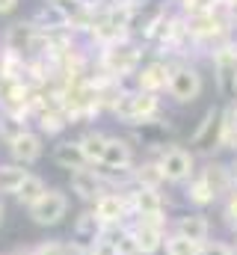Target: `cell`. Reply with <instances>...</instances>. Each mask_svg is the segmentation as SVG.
Wrapping results in <instances>:
<instances>
[{
    "instance_id": "obj_1",
    "label": "cell",
    "mask_w": 237,
    "mask_h": 255,
    "mask_svg": "<svg viewBox=\"0 0 237 255\" xmlns=\"http://www.w3.org/2000/svg\"><path fill=\"white\" fill-rule=\"evenodd\" d=\"M139 65H142V45L133 36H121L113 45L101 48L98 51V60H95V68L101 74L113 77V80L127 77V74H136Z\"/></svg>"
},
{
    "instance_id": "obj_2",
    "label": "cell",
    "mask_w": 237,
    "mask_h": 255,
    "mask_svg": "<svg viewBox=\"0 0 237 255\" xmlns=\"http://www.w3.org/2000/svg\"><path fill=\"white\" fill-rule=\"evenodd\" d=\"M110 116L124 122L127 128L142 125L148 119H157L163 116V101L160 95H151V92H142V89H130V92H121L116 101V107L110 110Z\"/></svg>"
},
{
    "instance_id": "obj_3",
    "label": "cell",
    "mask_w": 237,
    "mask_h": 255,
    "mask_svg": "<svg viewBox=\"0 0 237 255\" xmlns=\"http://www.w3.org/2000/svg\"><path fill=\"white\" fill-rule=\"evenodd\" d=\"M154 160L160 166L163 181L166 184H175V187H184L199 172L196 169V154L190 148H184V145H175V142H169L160 154H154Z\"/></svg>"
},
{
    "instance_id": "obj_4",
    "label": "cell",
    "mask_w": 237,
    "mask_h": 255,
    "mask_svg": "<svg viewBox=\"0 0 237 255\" xmlns=\"http://www.w3.org/2000/svg\"><path fill=\"white\" fill-rule=\"evenodd\" d=\"M205 92V77L196 65L175 60L172 65V77H169V86H166V95L175 101V104H193L199 95Z\"/></svg>"
},
{
    "instance_id": "obj_5",
    "label": "cell",
    "mask_w": 237,
    "mask_h": 255,
    "mask_svg": "<svg viewBox=\"0 0 237 255\" xmlns=\"http://www.w3.org/2000/svg\"><path fill=\"white\" fill-rule=\"evenodd\" d=\"M169 223L172 220H142V217H130L127 229L133 232L139 255H163V244L169 235Z\"/></svg>"
},
{
    "instance_id": "obj_6",
    "label": "cell",
    "mask_w": 237,
    "mask_h": 255,
    "mask_svg": "<svg viewBox=\"0 0 237 255\" xmlns=\"http://www.w3.org/2000/svg\"><path fill=\"white\" fill-rule=\"evenodd\" d=\"M27 217L36 226H42V229H54V226H59L68 217V196L62 190H57V187H48L45 196L36 205L27 208Z\"/></svg>"
},
{
    "instance_id": "obj_7",
    "label": "cell",
    "mask_w": 237,
    "mask_h": 255,
    "mask_svg": "<svg viewBox=\"0 0 237 255\" xmlns=\"http://www.w3.org/2000/svg\"><path fill=\"white\" fill-rule=\"evenodd\" d=\"M220 139H223V110L220 107H211V110H205V116H202V122L199 128L190 133V151L196 154H205V157H211L217 148H220Z\"/></svg>"
},
{
    "instance_id": "obj_8",
    "label": "cell",
    "mask_w": 237,
    "mask_h": 255,
    "mask_svg": "<svg viewBox=\"0 0 237 255\" xmlns=\"http://www.w3.org/2000/svg\"><path fill=\"white\" fill-rule=\"evenodd\" d=\"M130 199V217H142V220H169V199L163 196V190L154 187H130L127 190Z\"/></svg>"
},
{
    "instance_id": "obj_9",
    "label": "cell",
    "mask_w": 237,
    "mask_h": 255,
    "mask_svg": "<svg viewBox=\"0 0 237 255\" xmlns=\"http://www.w3.org/2000/svg\"><path fill=\"white\" fill-rule=\"evenodd\" d=\"M104 226H127L130 223V199L127 190H104L95 205H89Z\"/></svg>"
},
{
    "instance_id": "obj_10",
    "label": "cell",
    "mask_w": 237,
    "mask_h": 255,
    "mask_svg": "<svg viewBox=\"0 0 237 255\" xmlns=\"http://www.w3.org/2000/svg\"><path fill=\"white\" fill-rule=\"evenodd\" d=\"M172 65H175V60H166V57H154V60L142 63L136 68V86L142 92L163 95L169 86V77H172Z\"/></svg>"
},
{
    "instance_id": "obj_11",
    "label": "cell",
    "mask_w": 237,
    "mask_h": 255,
    "mask_svg": "<svg viewBox=\"0 0 237 255\" xmlns=\"http://www.w3.org/2000/svg\"><path fill=\"white\" fill-rule=\"evenodd\" d=\"M169 232H175V235H181V238H187V241H193V244L202 247V244L211 241L214 226L205 217V211H187V214H178L175 220L169 223Z\"/></svg>"
},
{
    "instance_id": "obj_12",
    "label": "cell",
    "mask_w": 237,
    "mask_h": 255,
    "mask_svg": "<svg viewBox=\"0 0 237 255\" xmlns=\"http://www.w3.org/2000/svg\"><path fill=\"white\" fill-rule=\"evenodd\" d=\"M30 104H33V86L24 80H9L0 83V110L3 113H15L30 119Z\"/></svg>"
},
{
    "instance_id": "obj_13",
    "label": "cell",
    "mask_w": 237,
    "mask_h": 255,
    "mask_svg": "<svg viewBox=\"0 0 237 255\" xmlns=\"http://www.w3.org/2000/svg\"><path fill=\"white\" fill-rule=\"evenodd\" d=\"M33 24H36V30L45 33V36L68 33V30H71V9H68L65 3L51 0V3H45V6L33 15ZM71 33H74V30H71Z\"/></svg>"
},
{
    "instance_id": "obj_14",
    "label": "cell",
    "mask_w": 237,
    "mask_h": 255,
    "mask_svg": "<svg viewBox=\"0 0 237 255\" xmlns=\"http://www.w3.org/2000/svg\"><path fill=\"white\" fill-rule=\"evenodd\" d=\"M6 148H9L12 163H18V166H33V163H39L42 154H45V136H42L36 128H30L27 133H21V136H18L15 142H9Z\"/></svg>"
},
{
    "instance_id": "obj_15",
    "label": "cell",
    "mask_w": 237,
    "mask_h": 255,
    "mask_svg": "<svg viewBox=\"0 0 237 255\" xmlns=\"http://www.w3.org/2000/svg\"><path fill=\"white\" fill-rule=\"evenodd\" d=\"M68 187H71V193H74L86 208H89V205H95V199L107 190V187H104V181L98 178V172H95L92 166H83V169L68 172Z\"/></svg>"
},
{
    "instance_id": "obj_16",
    "label": "cell",
    "mask_w": 237,
    "mask_h": 255,
    "mask_svg": "<svg viewBox=\"0 0 237 255\" xmlns=\"http://www.w3.org/2000/svg\"><path fill=\"white\" fill-rule=\"evenodd\" d=\"M136 145L130 142V136H116V133H110V139H107V145H104V157H101V163L104 166H116V169H130V166H136Z\"/></svg>"
},
{
    "instance_id": "obj_17",
    "label": "cell",
    "mask_w": 237,
    "mask_h": 255,
    "mask_svg": "<svg viewBox=\"0 0 237 255\" xmlns=\"http://www.w3.org/2000/svg\"><path fill=\"white\" fill-rule=\"evenodd\" d=\"M211 63H214V74H217L220 89H223V92L235 89V80H237V54H235V48H232V42H229V45H223V48H217V51L211 54Z\"/></svg>"
},
{
    "instance_id": "obj_18",
    "label": "cell",
    "mask_w": 237,
    "mask_h": 255,
    "mask_svg": "<svg viewBox=\"0 0 237 255\" xmlns=\"http://www.w3.org/2000/svg\"><path fill=\"white\" fill-rule=\"evenodd\" d=\"M199 175L205 178V184L214 190L217 199H226L229 190H232V181H235L232 166H229V163H223V160H214V157H208V160H205V166L199 169Z\"/></svg>"
},
{
    "instance_id": "obj_19",
    "label": "cell",
    "mask_w": 237,
    "mask_h": 255,
    "mask_svg": "<svg viewBox=\"0 0 237 255\" xmlns=\"http://www.w3.org/2000/svg\"><path fill=\"white\" fill-rule=\"evenodd\" d=\"M51 157H54V163H57L59 169H68V172L89 166L77 139H57V145L51 148Z\"/></svg>"
},
{
    "instance_id": "obj_20",
    "label": "cell",
    "mask_w": 237,
    "mask_h": 255,
    "mask_svg": "<svg viewBox=\"0 0 237 255\" xmlns=\"http://www.w3.org/2000/svg\"><path fill=\"white\" fill-rule=\"evenodd\" d=\"M101 232H104V223L98 220V214H95L92 208H83V211H80V214L74 217L71 235H74V241H80L83 247L95 244V241L101 238Z\"/></svg>"
},
{
    "instance_id": "obj_21",
    "label": "cell",
    "mask_w": 237,
    "mask_h": 255,
    "mask_svg": "<svg viewBox=\"0 0 237 255\" xmlns=\"http://www.w3.org/2000/svg\"><path fill=\"white\" fill-rule=\"evenodd\" d=\"M181 193H184V202H187L193 211H205V208H211V205H217V202H220V199L214 196V190L205 184V178H202L199 172H196L184 187H181Z\"/></svg>"
},
{
    "instance_id": "obj_22",
    "label": "cell",
    "mask_w": 237,
    "mask_h": 255,
    "mask_svg": "<svg viewBox=\"0 0 237 255\" xmlns=\"http://www.w3.org/2000/svg\"><path fill=\"white\" fill-rule=\"evenodd\" d=\"M33 122H36V130H39L42 136H59L62 130H68V128H71V122H68V116H65V110H62V107L39 110V113L33 116Z\"/></svg>"
},
{
    "instance_id": "obj_23",
    "label": "cell",
    "mask_w": 237,
    "mask_h": 255,
    "mask_svg": "<svg viewBox=\"0 0 237 255\" xmlns=\"http://www.w3.org/2000/svg\"><path fill=\"white\" fill-rule=\"evenodd\" d=\"M133 187H154V190H163L166 187V181H163L160 166H157L154 157L136 160V166H133Z\"/></svg>"
},
{
    "instance_id": "obj_24",
    "label": "cell",
    "mask_w": 237,
    "mask_h": 255,
    "mask_svg": "<svg viewBox=\"0 0 237 255\" xmlns=\"http://www.w3.org/2000/svg\"><path fill=\"white\" fill-rule=\"evenodd\" d=\"M107 139H110V133L95 130V128H92V130H86L83 136H77V142H80V148H83V154H86V163H89V166H98V163H101Z\"/></svg>"
},
{
    "instance_id": "obj_25",
    "label": "cell",
    "mask_w": 237,
    "mask_h": 255,
    "mask_svg": "<svg viewBox=\"0 0 237 255\" xmlns=\"http://www.w3.org/2000/svg\"><path fill=\"white\" fill-rule=\"evenodd\" d=\"M45 190H48V184H45V178L42 175H36V172H30L27 178H24V184L18 187V193L12 196L21 208H30V205H36L42 196H45Z\"/></svg>"
},
{
    "instance_id": "obj_26",
    "label": "cell",
    "mask_w": 237,
    "mask_h": 255,
    "mask_svg": "<svg viewBox=\"0 0 237 255\" xmlns=\"http://www.w3.org/2000/svg\"><path fill=\"white\" fill-rule=\"evenodd\" d=\"M27 175H30L27 166H18V163H0V196H15L18 187L24 184Z\"/></svg>"
},
{
    "instance_id": "obj_27",
    "label": "cell",
    "mask_w": 237,
    "mask_h": 255,
    "mask_svg": "<svg viewBox=\"0 0 237 255\" xmlns=\"http://www.w3.org/2000/svg\"><path fill=\"white\" fill-rule=\"evenodd\" d=\"M24 77H27V60H24L21 54L3 51V54H0V83L24 80Z\"/></svg>"
},
{
    "instance_id": "obj_28",
    "label": "cell",
    "mask_w": 237,
    "mask_h": 255,
    "mask_svg": "<svg viewBox=\"0 0 237 255\" xmlns=\"http://www.w3.org/2000/svg\"><path fill=\"white\" fill-rule=\"evenodd\" d=\"M30 130V119H24V116H15V113H3L0 110V139L9 145V142H15L21 133H27Z\"/></svg>"
},
{
    "instance_id": "obj_29",
    "label": "cell",
    "mask_w": 237,
    "mask_h": 255,
    "mask_svg": "<svg viewBox=\"0 0 237 255\" xmlns=\"http://www.w3.org/2000/svg\"><path fill=\"white\" fill-rule=\"evenodd\" d=\"M199 250H202L199 244L181 238L175 232H169V235H166V244H163V255H199Z\"/></svg>"
},
{
    "instance_id": "obj_30",
    "label": "cell",
    "mask_w": 237,
    "mask_h": 255,
    "mask_svg": "<svg viewBox=\"0 0 237 255\" xmlns=\"http://www.w3.org/2000/svg\"><path fill=\"white\" fill-rule=\"evenodd\" d=\"M116 250H118V255H139V244H136V238H133V232H130L127 226H124L121 235H118Z\"/></svg>"
},
{
    "instance_id": "obj_31",
    "label": "cell",
    "mask_w": 237,
    "mask_h": 255,
    "mask_svg": "<svg viewBox=\"0 0 237 255\" xmlns=\"http://www.w3.org/2000/svg\"><path fill=\"white\" fill-rule=\"evenodd\" d=\"M199 255H235V247L226 241H208V244H202Z\"/></svg>"
},
{
    "instance_id": "obj_32",
    "label": "cell",
    "mask_w": 237,
    "mask_h": 255,
    "mask_svg": "<svg viewBox=\"0 0 237 255\" xmlns=\"http://www.w3.org/2000/svg\"><path fill=\"white\" fill-rule=\"evenodd\" d=\"M223 220L235 229V235H237V196H226V205H223Z\"/></svg>"
},
{
    "instance_id": "obj_33",
    "label": "cell",
    "mask_w": 237,
    "mask_h": 255,
    "mask_svg": "<svg viewBox=\"0 0 237 255\" xmlns=\"http://www.w3.org/2000/svg\"><path fill=\"white\" fill-rule=\"evenodd\" d=\"M89 255H118V250H116V244L98 238L95 244H89Z\"/></svg>"
},
{
    "instance_id": "obj_34",
    "label": "cell",
    "mask_w": 237,
    "mask_h": 255,
    "mask_svg": "<svg viewBox=\"0 0 237 255\" xmlns=\"http://www.w3.org/2000/svg\"><path fill=\"white\" fill-rule=\"evenodd\" d=\"M223 6V15L229 21V27H237V0H220Z\"/></svg>"
},
{
    "instance_id": "obj_35",
    "label": "cell",
    "mask_w": 237,
    "mask_h": 255,
    "mask_svg": "<svg viewBox=\"0 0 237 255\" xmlns=\"http://www.w3.org/2000/svg\"><path fill=\"white\" fill-rule=\"evenodd\" d=\"M71 3L80 6V9H86V12H101L107 6V0H71Z\"/></svg>"
},
{
    "instance_id": "obj_36",
    "label": "cell",
    "mask_w": 237,
    "mask_h": 255,
    "mask_svg": "<svg viewBox=\"0 0 237 255\" xmlns=\"http://www.w3.org/2000/svg\"><path fill=\"white\" fill-rule=\"evenodd\" d=\"M18 9V0H0V15H9Z\"/></svg>"
},
{
    "instance_id": "obj_37",
    "label": "cell",
    "mask_w": 237,
    "mask_h": 255,
    "mask_svg": "<svg viewBox=\"0 0 237 255\" xmlns=\"http://www.w3.org/2000/svg\"><path fill=\"white\" fill-rule=\"evenodd\" d=\"M3 217H6V205H3V196H0V226H3Z\"/></svg>"
},
{
    "instance_id": "obj_38",
    "label": "cell",
    "mask_w": 237,
    "mask_h": 255,
    "mask_svg": "<svg viewBox=\"0 0 237 255\" xmlns=\"http://www.w3.org/2000/svg\"><path fill=\"white\" fill-rule=\"evenodd\" d=\"M3 255H30V250H15V253H3Z\"/></svg>"
},
{
    "instance_id": "obj_39",
    "label": "cell",
    "mask_w": 237,
    "mask_h": 255,
    "mask_svg": "<svg viewBox=\"0 0 237 255\" xmlns=\"http://www.w3.org/2000/svg\"><path fill=\"white\" fill-rule=\"evenodd\" d=\"M229 196H237V178L232 181V190H229Z\"/></svg>"
},
{
    "instance_id": "obj_40",
    "label": "cell",
    "mask_w": 237,
    "mask_h": 255,
    "mask_svg": "<svg viewBox=\"0 0 237 255\" xmlns=\"http://www.w3.org/2000/svg\"><path fill=\"white\" fill-rule=\"evenodd\" d=\"M232 48H235V54H237V39H232Z\"/></svg>"
},
{
    "instance_id": "obj_41",
    "label": "cell",
    "mask_w": 237,
    "mask_h": 255,
    "mask_svg": "<svg viewBox=\"0 0 237 255\" xmlns=\"http://www.w3.org/2000/svg\"><path fill=\"white\" fill-rule=\"evenodd\" d=\"M232 92H235V95H237V80H235V89H232Z\"/></svg>"
},
{
    "instance_id": "obj_42",
    "label": "cell",
    "mask_w": 237,
    "mask_h": 255,
    "mask_svg": "<svg viewBox=\"0 0 237 255\" xmlns=\"http://www.w3.org/2000/svg\"><path fill=\"white\" fill-rule=\"evenodd\" d=\"M57 3H65V0H57Z\"/></svg>"
},
{
    "instance_id": "obj_43",
    "label": "cell",
    "mask_w": 237,
    "mask_h": 255,
    "mask_svg": "<svg viewBox=\"0 0 237 255\" xmlns=\"http://www.w3.org/2000/svg\"><path fill=\"white\" fill-rule=\"evenodd\" d=\"M235 255H237V247H235Z\"/></svg>"
},
{
    "instance_id": "obj_44",
    "label": "cell",
    "mask_w": 237,
    "mask_h": 255,
    "mask_svg": "<svg viewBox=\"0 0 237 255\" xmlns=\"http://www.w3.org/2000/svg\"><path fill=\"white\" fill-rule=\"evenodd\" d=\"M0 54H3V48H0Z\"/></svg>"
}]
</instances>
